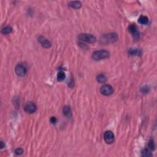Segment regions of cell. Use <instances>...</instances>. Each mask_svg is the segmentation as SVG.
<instances>
[{
  "mask_svg": "<svg viewBox=\"0 0 157 157\" xmlns=\"http://www.w3.org/2000/svg\"><path fill=\"white\" fill-rule=\"evenodd\" d=\"M118 36L116 33H109L102 36L101 38V42L102 44H108L114 43L117 41Z\"/></svg>",
  "mask_w": 157,
  "mask_h": 157,
  "instance_id": "obj_1",
  "label": "cell"
},
{
  "mask_svg": "<svg viewBox=\"0 0 157 157\" xmlns=\"http://www.w3.org/2000/svg\"><path fill=\"white\" fill-rule=\"evenodd\" d=\"M109 56V52L108 51L104 50H100L95 51V52L93 53L92 58L95 60L98 61L108 58Z\"/></svg>",
  "mask_w": 157,
  "mask_h": 157,
  "instance_id": "obj_2",
  "label": "cell"
},
{
  "mask_svg": "<svg viewBox=\"0 0 157 157\" xmlns=\"http://www.w3.org/2000/svg\"><path fill=\"white\" fill-rule=\"evenodd\" d=\"M78 39L82 41H84V42H88V43H93L96 41V38L94 36H93L90 34L87 33H82L80 34L78 36Z\"/></svg>",
  "mask_w": 157,
  "mask_h": 157,
  "instance_id": "obj_3",
  "label": "cell"
},
{
  "mask_svg": "<svg viewBox=\"0 0 157 157\" xmlns=\"http://www.w3.org/2000/svg\"><path fill=\"white\" fill-rule=\"evenodd\" d=\"M15 71L17 75L20 77H23L26 75L27 72V68L23 65H22V64H19V65H17L16 67H15Z\"/></svg>",
  "mask_w": 157,
  "mask_h": 157,
  "instance_id": "obj_4",
  "label": "cell"
},
{
  "mask_svg": "<svg viewBox=\"0 0 157 157\" xmlns=\"http://www.w3.org/2000/svg\"><path fill=\"white\" fill-rule=\"evenodd\" d=\"M24 109L26 111L27 113L29 114H33L36 111L37 108L33 102H28L25 104V107H24Z\"/></svg>",
  "mask_w": 157,
  "mask_h": 157,
  "instance_id": "obj_5",
  "label": "cell"
},
{
  "mask_svg": "<svg viewBox=\"0 0 157 157\" xmlns=\"http://www.w3.org/2000/svg\"><path fill=\"white\" fill-rule=\"evenodd\" d=\"M100 92L101 93L103 94V95L108 96V95H111V94L113 93L114 90L111 85L106 84V85H104L103 86L101 87Z\"/></svg>",
  "mask_w": 157,
  "mask_h": 157,
  "instance_id": "obj_6",
  "label": "cell"
},
{
  "mask_svg": "<svg viewBox=\"0 0 157 157\" xmlns=\"http://www.w3.org/2000/svg\"><path fill=\"white\" fill-rule=\"evenodd\" d=\"M104 139L107 144H111L114 141V135L111 131H107L104 135Z\"/></svg>",
  "mask_w": 157,
  "mask_h": 157,
  "instance_id": "obj_7",
  "label": "cell"
},
{
  "mask_svg": "<svg viewBox=\"0 0 157 157\" xmlns=\"http://www.w3.org/2000/svg\"><path fill=\"white\" fill-rule=\"evenodd\" d=\"M128 30L129 32L133 35L134 38L135 39H138L139 38V33L138 30V28L135 24H132V25H129L128 27Z\"/></svg>",
  "mask_w": 157,
  "mask_h": 157,
  "instance_id": "obj_8",
  "label": "cell"
},
{
  "mask_svg": "<svg viewBox=\"0 0 157 157\" xmlns=\"http://www.w3.org/2000/svg\"><path fill=\"white\" fill-rule=\"evenodd\" d=\"M38 41L41 44V45H42V47L45 48H49L51 47V43L48 41L47 39H45V38L42 36H40L38 38Z\"/></svg>",
  "mask_w": 157,
  "mask_h": 157,
  "instance_id": "obj_9",
  "label": "cell"
},
{
  "mask_svg": "<svg viewBox=\"0 0 157 157\" xmlns=\"http://www.w3.org/2000/svg\"><path fill=\"white\" fill-rule=\"evenodd\" d=\"M128 53L131 55H135V56H141L142 55V52L141 49L137 48H129L128 50Z\"/></svg>",
  "mask_w": 157,
  "mask_h": 157,
  "instance_id": "obj_10",
  "label": "cell"
},
{
  "mask_svg": "<svg viewBox=\"0 0 157 157\" xmlns=\"http://www.w3.org/2000/svg\"><path fill=\"white\" fill-rule=\"evenodd\" d=\"M63 114L65 115L66 117L70 118L72 116V112H71V108L69 106H65L64 107L63 109Z\"/></svg>",
  "mask_w": 157,
  "mask_h": 157,
  "instance_id": "obj_11",
  "label": "cell"
},
{
  "mask_svg": "<svg viewBox=\"0 0 157 157\" xmlns=\"http://www.w3.org/2000/svg\"><path fill=\"white\" fill-rule=\"evenodd\" d=\"M69 6L74 9H79L82 6V5L79 1H71L69 3Z\"/></svg>",
  "mask_w": 157,
  "mask_h": 157,
  "instance_id": "obj_12",
  "label": "cell"
},
{
  "mask_svg": "<svg viewBox=\"0 0 157 157\" xmlns=\"http://www.w3.org/2000/svg\"><path fill=\"white\" fill-rule=\"evenodd\" d=\"M138 22L140 24H142V25H146L148 22V18L146 16L141 15V16L139 17V19H138Z\"/></svg>",
  "mask_w": 157,
  "mask_h": 157,
  "instance_id": "obj_13",
  "label": "cell"
},
{
  "mask_svg": "<svg viewBox=\"0 0 157 157\" xmlns=\"http://www.w3.org/2000/svg\"><path fill=\"white\" fill-rule=\"evenodd\" d=\"M96 80L98 82L102 84L106 82V81H107V78L104 74H99L97 76Z\"/></svg>",
  "mask_w": 157,
  "mask_h": 157,
  "instance_id": "obj_14",
  "label": "cell"
},
{
  "mask_svg": "<svg viewBox=\"0 0 157 157\" xmlns=\"http://www.w3.org/2000/svg\"><path fill=\"white\" fill-rule=\"evenodd\" d=\"M65 77H66L65 74V72H63V71H60V72H58V74H57V80H58V81H60V82L63 81V80L65 78Z\"/></svg>",
  "mask_w": 157,
  "mask_h": 157,
  "instance_id": "obj_15",
  "label": "cell"
},
{
  "mask_svg": "<svg viewBox=\"0 0 157 157\" xmlns=\"http://www.w3.org/2000/svg\"><path fill=\"white\" fill-rule=\"evenodd\" d=\"M12 31V28L11 27H6L4 28L2 30V33L5 35H7V34L11 33Z\"/></svg>",
  "mask_w": 157,
  "mask_h": 157,
  "instance_id": "obj_16",
  "label": "cell"
},
{
  "mask_svg": "<svg viewBox=\"0 0 157 157\" xmlns=\"http://www.w3.org/2000/svg\"><path fill=\"white\" fill-rule=\"evenodd\" d=\"M142 155L143 156H145V157H148V156H152V154L151 153V152L148 150V149H144L142 151Z\"/></svg>",
  "mask_w": 157,
  "mask_h": 157,
  "instance_id": "obj_17",
  "label": "cell"
},
{
  "mask_svg": "<svg viewBox=\"0 0 157 157\" xmlns=\"http://www.w3.org/2000/svg\"><path fill=\"white\" fill-rule=\"evenodd\" d=\"M150 91V87L147 85H144V86L142 87V88H141V93L144 94H147Z\"/></svg>",
  "mask_w": 157,
  "mask_h": 157,
  "instance_id": "obj_18",
  "label": "cell"
},
{
  "mask_svg": "<svg viewBox=\"0 0 157 157\" xmlns=\"http://www.w3.org/2000/svg\"><path fill=\"white\" fill-rule=\"evenodd\" d=\"M148 147H149L150 149H152V150L155 149V142H154L153 140V139L150 140L149 142H148Z\"/></svg>",
  "mask_w": 157,
  "mask_h": 157,
  "instance_id": "obj_19",
  "label": "cell"
},
{
  "mask_svg": "<svg viewBox=\"0 0 157 157\" xmlns=\"http://www.w3.org/2000/svg\"><path fill=\"white\" fill-rule=\"evenodd\" d=\"M15 152L17 155H21V154H22L23 152V150L21 148H18L17 149L15 150Z\"/></svg>",
  "mask_w": 157,
  "mask_h": 157,
  "instance_id": "obj_20",
  "label": "cell"
},
{
  "mask_svg": "<svg viewBox=\"0 0 157 157\" xmlns=\"http://www.w3.org/2000/svg\"><path fill=\"white\" fill-rule=\"evenodd\" d=\"M50 122L52 123H53V124L56 123L57 118H55V117H51V118H50Z\"/></svg>",
  "mask_w": 157,
  "mask_h": 157,
  "instance_id": "obj_21",
  "label": "cell"
},
{
  "mask_svg": "<svg viewBox=\"0 0 157 157\" xmlns=\"http://www.w3.org/2000/svg\"><path fill=\"white\" fill-rule=\"evenodd\" d=\"M5 147V144H4L3 141H1V148H4Z\"/></svg>",
  "mask_w": 157,
  "mask_h": 157,
  "instance_id": "obj_22",
  "label": "cell"
}]
</instances>
